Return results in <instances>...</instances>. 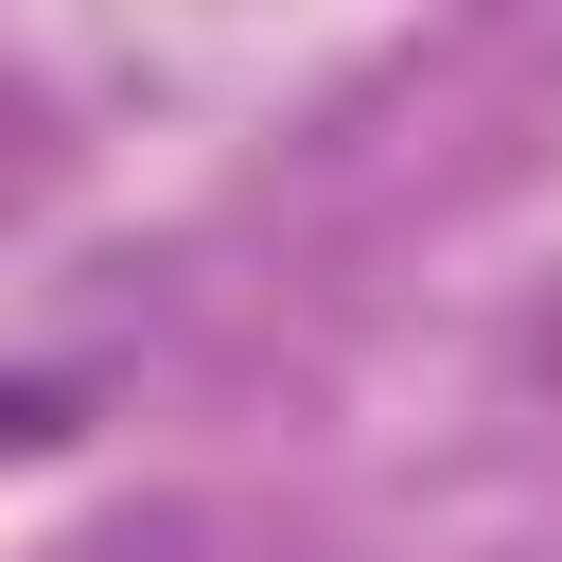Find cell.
<instances>
[{"mask_svg":"<svg viewBox=\"0 0 562 562\" xmlns=\"http://www.w3.org/2000/svg\"><path fill=\"white\" fill-rule=\"evenodd\" d=\"M53 562H140V544H53Z\"/></svg>","mask_w":562,"mask_h":562,"instance_id":"1","label":"cell"}]
</instances>
